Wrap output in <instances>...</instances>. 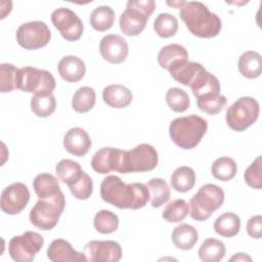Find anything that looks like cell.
<instances>
[{"label":"cell","mask_w":262,"mask_h":262,"mask_svg":"<svg viewBox=\"0 0 262 262\" xmlns=\"http://www.w3.org/2000/svg\"><path fill=\"white\" fill-rule=\"evenodd\" d=\"M63 146L71 155L83 157L91 147V139L83 128L74 127L69 129L64 134Z\"/></svg>","instance_id":"obj_18"},{"label":"cell","mask_w":262,"mask_h":262,"mask_svg":"<svg viewBox=\"0 0 262 262\" xmlns=\"http://www.w3.org/2000/svg\"><path fill=\"white\" fill-rule=\"evenodd\" d=\"M171 77L180 84L188 86L192 93L199 91L212 75L201 63L181 59L175 61L168 70Z\"/></svg>","instance_id":"obj_9"},{"label":"cell","mask_w":262,"mask_h":262,"mask_svg":"<svg viewBox=\"0 0 262 262\" xmlns=\"http://www.w3.org/2000/svg\"><path fill=\"white\" fill-rule=\"evenodd\" d=\"M64 207L62 191L50 198L39 199L30 212V221L41 230H51L57 225Z\"/></svg>","instance_id":"obj_4"},{"label":"cell","mask_w":262,"mask_h":262,"mask_svg":"<svg viewBox=\"0 0 262 262\" xmlns=\"http://www.w3.org/2000/svg\"><path fill=\"white\" fill-rule=\"evenodd\" d=\"M261 156L257 157L252 164L246 169L244 178L246 183L255 189H261L262 187V172H261Z\"/></svg>","instance_id":"obj_42"},{"label":"cell","mask_w":262,"mask_h":262,"mask_svg":"<svg viewBox=\"0 0 262 262\" xmlns=\"http://www.w3.org/2000/svg\"><path fill=\"white\" fill-rule=\"evenodd\" d=\"M208 130V123L196 115H189L174 119L169 126L172 141L183 149L195 147Z\"/></svg>","instance_id":"obj_3"},{"label":"cell","mask_w":262,"mask_h":262,"mask_svg":"<svg viewBox=\"0 0 262 262\" xmlns=\"http://www.w3.org/2000/svg\"><path fill=\"white\" fill-rule=\"evenodd\" d=\"M171 186L178 192H187L195 184V173L188 166H181L174 170L170 178Z\"/></svg>","instance_id":"obj_25"},{"label":"cell","mask_w":262,"mask_h":262,"mask_svg":"<svg viewBox=\"0 0 262 262\" xmlns=\"http://www.w3.org/2000/svg\"><path fill=\"white\" fill-rule=\"evenodd\" d=\"M102 99L111 107L124 108L131 103L133 95L131 90L126 86L121 84H112L104 87L102 91Z\"/></svg>","instance_id":"obj_21"},{"label":"cell","mask_w":262,"mask_h":262,"mask_svg":"<svg viewBox=\"0 0 262 262\" xmlns=\"http://www.w3.org/2000/svg\"><path fill=\"white\" fill-rule=\"evenodd\" d=\"M154 30L162 38H170L177 33L178 20L171 13H160L154 21Z\"/></svg>","instance_id":"obj_34"},{"label":"cell","mask_w":262,"mask_h":262,"mask_svg":"<svg viewBox=\"0 0 262 262\" xmlns=\"http://www.w3.org/2000/svg\"><path fill=\"white\" fill-rule=\"evenodd\" d=\"M84 254L90 262H118L122 248L115 241H91L86 244Z\"/></svg>","instance_id":"obj_14"},{"label":"cell","mask_w":262,"mask_h":262,"mask_svg":"<svg viewBox=\"0 0 262 262\" xmlns=\"http://www.w3.org/2000/svg\"><path fill=\"white\" fill-rule=\"evenodd\" d=\"M56 107V100L52 94L33 95L31 98V110L40 118H46L53 114Z\"/></svg>","instance_id":"obj_37"},{"label":"cell","mask_w":262,"mask_h":262,"mask_svg":"<svg viewBox=\"0 0 262 262\" xmlns=\"http://www.w3.org/2000/svg\"><path fill=\"white\" fill-rule=\"evenodd\" d=\"M189 212V206L183 199H176L170 202L164 209L162 217L170 223L182 221Z\"/></svg>","instance_id":"obj_35"},{"label":"cell","mask_w":262,"mask_h":262,"mask_svg":"<svg viewBox=\"0 0 262 262\" xmlns=\"http://www.w3.org/2000/svg\"><path fill=\"white\" fill-rule=\"evenodd\" d=\"M179 15L188 31L200 38L216 37L222 28L220 17L199 1H181Z\"/></svg>","instance_id":"obj_2"},{"label":"cell","mask_w":262,"mask_h":262,"mask_svg":"<svg viewBox=\"0 0 262 262\" xmlns=\"http://www.w3.org/2000/svg\"><path fill=\"white\" fill-rule=\"evenodd\" d=\"M18 69L12 63L3 62L0 64V91L11 92L16 89V75Z\"/></svg>","instance_id":"obj_40"},{"label":"cell","mask_w":262,"mask_h":262,"mask_svg":"<svg viewBox=\"0 0 262 262\" xmlns=\"http://www.w3.org/2000/svg\"><path fill=\"white\" fill-rule=\"evenodd\" d=\"M51 21L67 41H78L82 37L83 23L78 14L70 8L60 7L55 9L51 13Z\"/></svg>","instance_id":"obj_12"},{"label":"cell","mask_w":262,"mask_h":262,"mask_svg":"<svg viewBox=\"0 0 262 262\" xmlns=\"http://www.w3.org/2000/svg\"><path fill=\"white\" fill-rule=\"evenodd\" d=\"M230 261H252V258L245 253H237L230 258Z\"/></svg>","instance_id":"obj_45"},{"label":"cell","mask_w":262,"mask_h":262,"mask_svg":"<svg viewBox=\"0 0 262 262\" xmlns=\"http://www.w3.org/2000/svg\"><path fill=\"white\" fill-rule=\"evenodd\" d=\"M126 7L137 9L149 18L156 9V2L154 0H129Z\"/></svg>","instance_id":"obj_43"},{"label":"cell","mask_w":262,"mask_h":262,"mask_svg":"<svg viewBox=\"0 0 262 262\" xmlns=\"http://www.w3.org/2000/svg\"><path fill=\"white\" fill-rule=\"evenodd\" d=\"M47 258L52 262H86L84 253L74 250L72 245L62 238L52 241L47 249Z\"/></svg>","instance_id":"obj_17"},{"label":"cell","mask_w":262,"mask_h":262,"mask_svg":"<svg viewBox=\"0 0 262 262\" xmlns=\"http://www.w3.org/2000/svg\"><path fill=\"white\" fill-rule=\"evenodd\" d=\"M99 51L103 59L111 63H121L128 55V43L120 35H105L99 43Z\"/></svg>","instance_id":"obj_15"},{"label":"cell","mask_w":262,"mask_h":262,"mask_svg":"<svg viewBox=\"0 0 262 262\" xmlns=\"http://www.w3.org/2000/svg\"><path fill=\"white\" fill-rule=\"evenodd\" d=\"M95 91L93 88L88 86L80 87L73 96L72 107L75 112L84 114L92 110L95 104Z\"/></svg>","instance_id":"obj_31"},{"label":"cell","mask_w":262,"mask_h":262,"mask_svg":"<svg viewBox=\"0 0 262 262\" xmlns=\"http://www.w3.org/2000/svg\"><path fill=\"white\" fill-rule=\"evenodd\" d=\"M82 171L83 170L80 164L70 159H63L59 161L55 166L56 175L67 185L74 181L81 174Z\"/></svg>","instance_id":"obj_38"},{"label":"cell","mask_w":262,"mask_h":262,"mask_svg":"<svg viewBox=\"0 0 262 262\" xmlns=\"http://www.w3.org/2000/svg\"><path fill=\"white\" fill-rule=\"evenodd\" d=\"M259 103L251 96H242L228 106L225 115L228 127L242 132L252 126L259 117Z\"/></svg>","instance_id":"obj_8"},{"label":"cell","mask_w":262,"mask_h":262,"mask_svg":"<svg viewBox=\"0 0 262 262\" xmlns=\"http://www.w3.org/2000/svg\"><path fill=\"white\" fill-rule=\"evenodd\" d=\"M239 73L247 79H256L261 75V55L254 50L244 52L237 62Z\"/></svg>","instance_id":"obj_23"},{"label":"cell","mask_w":262,"mask_h":262,"mask_svg":"<svg viewBox=\"0 0 262 262\" xmlns=\"http://www.w3.org/2000/svg\"><path fill=\"white\" fill-rule=\"evenodd\" d=\"M44 245L43 236L35 231H25L13 236L8 244V253L16 262H31Z\"/></svg>","instance_id":"obj_10"},{"label":"cell","mask_w":262,"mask_h":262,"mask_svg":"<svg viewBox=\"0 0 262 262\" xmlns=\"http://www.w3.org/2000/svg\"><path fill=\"white\" fill-rule=\"evenodd\" d=\"M29 201L28 186L21 182H14L2 190L0 208L7 215H16L27 207Z\"/></svg>","instance_id":"obj_13"},{"label":"cell","mask_w":262,"mask_h":262,"mask_svg":"<svg viewBox=\"0 0 262 262\" xmlns=\"http://www.w3.org/2000/svg\"><path fill=\"white\" fill-rule=\"evenodd\" d=\"M225 246L217 238H207L199 249V257L203 262H219L225 256Z\"/></svg>","instance_id":"obj_28"},{"label":"cell","mask_w":262,"mask_h":262,"mask_svg":"<svg viewBox=\"0 0 262 262\" xmlns=\"http://www.w3.org/2000/svg\"><path fill=\"white\" fill-rule=\"evenodd\" d=\"M56 82L52 74L46 70L33 67L18 69L16 75V89L34 95H49L55 89Z\"/></svg>","instance_id":"obj_7"},{"label":"cell","mask_w":262,"mask_h":262,"mask_svg":"<svg viewBox=\"0 0 262 262\" xmlns=\"http://www.w3.org/2000/svg\"><path fill=\"white\" fill-rule=\"evenodd\" d=\"M159 162L157 149L147 143H141L130 150H123L119 173H139L154 170Z\"/></svg>","instance_id":"obj_6"},{"label":"cell","mask_w":262,"mask_h":262,"mask_svg":"<svg viewBox=\"0 0 262 262\" xmlns=\"http://www.w3.org/2000/svg\"><path fill=\"white\" fill-rule=\"evenodd\" d=\"M147 20L148 18L137 9L126 7L120 15L119 25L122 33L131 37L139 35L145 29Z\"/></svg>","instance_id":"obj_19"},{"label":"cell","mask_w":262,"mask_h":262,"mask_svg":"<svg viewBox=\"0 0 262 262\" xmlns=\"http://www.w3.org/2000/svg\"><path fill=\"white\" fill-rule=\"evenodd\" d=\"M171 239L174 246L180 250H190L199 239L198 230L186 223L177 225L171 234Z\"/></svg>","instance_id":"obj_22"},{"label":"cell","mask_w":262,"mask_h":262,"mask_svg":"<svg viewBox=\"0 0 262 262\" xmlns=\"http://www.w3.org/2000/svg\"><path fill=\"white\" fill-rule=\"evenodd\" d=\"M188 59V52L184 46L180 44H169L161 48L158 54V62L161 68L169 70V68L178 60Z\"/></svg>","instance_id":"obj_29"},{"label":"cell","mask_w":262,"mask_h":262,"mask_svg":"<svg viewBox=\"0 0 262 262\" xmlns=\"http://www.w3.org/2000/svg\"><path fill=\"white\" fill-rule=\"evenodd\" d=\"M115 11L112 7L102 5L96 7L90 14V25L98 32L110 30L115 23Z\"/></svg>","instance_id":"obj_30"},{"label":"cell","mask_w":262,"mask_h":262,"mask_svg":"<svg viewBox=\"0 0 262 262\" xmlns=\"http://www.w3.org/2000/svg\"><path fill=\"white\" fill-rule=\"evenodd\" d=\"M241 229V219L232 212H225L218 216L214 222V230L221 236H235Z\"/></svg>","instance_id":"obj_26"},{"label":"cell","mask_w":262,"mask_h":262,"mask_svg":"<svg viewBox=\"0 0 262 262\" xmlns=\"http://www.w3.org/2000/svg\"><path fill=\"white\" fill-rule=\"evenodd\" d=\"M236 171V163L229 157L218 158L217 160H215L211 167L212 175L220 181L231 180L235 176Z\"/></svg>","instance_id":"obj_32"},{"label":"cell","mask_w":262,"mask_h":262,"mask_svg":"<svg viewBox=\"0 0 262 262\" xmlns=\"http://www.w3.org/2000/svg\"><path fill=\"white\" fill-rule=\"evenodd\" d=\"M224 202V191L216 184L203 185L190 199V217L196 221L209 219Z\"/></svg>","instance_id":"obj_5"},{"label":"cell","mask_w":262,"mask_h":262,"mask_svg":"<svg viewBox=\"0 0 262 262\" xmlns=\"http://www.w3.org/2000/svg\"><path fill=\"white\" fill-rule=\"evenodd\" d=\"M247 232L253 238H261L262 236V216H252L247 222Z\"/></svg>","instance_id":"obj_44"},{"label":"cell","mask_w":262,"mask_h":262,"mask_svg":"<svg viewBox=\"0 0 262 262\" xmlns=\"http://www.w3.org/2000/svg\"><path fill=\"white\" fill-rule=\"evenodd\" d=\"M57 71L64 81L69 83H76L84 78L86 67L80 57L67 55L59 60Z\"/></svg>","instance_id":"obj_20"},{"label":"cell","mask_w":262,"mask_h":262,"mask_svg":"<svg viewBox=\"0 0 262 262\" xmlns=\"http://www.w3.org/2000/svg\"><path fill=\"white\" fill-rule=\"evenodd\" d=\"M93 225L99 233H113L119 227V218L110 210H100L94 216Z\"/></svg>","instance_id":"obj_33"},{"label":"cell","mask_w":262,"mask_h":262,"mask_svg":"<svg viewBox=\"0 0 262 262\" xmlns=\"http://www.w3.org/2000/svg\"><path fill=\"white\" fill-rule=\"evenodd\" d=\"M122 149L106 146L98 149L91 159L92 169L99 174L117 171L121 164Z\"/></svg>","instance_id":"obj_16"},{"label":"cell","mask_w":262,"mask_h":262,"mask_svg":"<svg viewBox=\"0 0 262 262\" xmlns=\"http://www.w3.org/2000/svg\"><path fill=\"white\" fill-rule=\"evenodd\" d=\"M101 199L119 209L138 210L149 201V191L140 182L125 183L117 175H108L100 184Z\"/></svg>","instance_id":"obj_1"},{"label":"cell","mask_w":262,"mask_h":262,"mask_svg":"<svg viewBox=\"0 0 262 262\" xmlns=\"http://www.w3.org/2000/svg\"><path fill=\"white\" fill-rule=\"evenodd\" d=\"M33 188L39 199L50 198L61 191L57 178L49 173L38 174L33 181Z\"/></svg>","instance_id":"obj_24"},{"label":"cell","mask_w":262,"mask_h":262,"mask_svg":"<svg viewBox=\"0 0 262 262\" xmlns=\"http://www.w3.org/2000/svg\"><path fill=\"white\" fill-rule=\"evenodd\" d=\"M149 191L150 205L154 208H160L170 199V187L162 178H152L145 184Z\"/></svg>","instance_id":"obj_27"},{"label":"cell","mask_w":262,"mask_h":262,"mask_svg":"<svg viewBox=\"0 0 262 262\" xmlns=\"http://www.w3.org/2000/svg\"><path fill=\"white\" fill-rule=\"evenodd\" d=\"M15 37L20 47L27 50H36L49 43L51 32L44 21L34 20L20 25Z\"/></svg>","instance_id":"obj_11"},{"label":"cell","mask_w":262,"mask_h":262,"mask_svg":"<svg viewBox=\"0 0 262 262\" xmlns=\"http://www.w3.org/2000/svg\"><path fill=\"white\" fill-rule=\"evenodd\" d=\"M166 102L170 110L176 113H183L189 106L188 94L178 87L170 88L166 93Z\"/></svg>","instance_id":"obj_39"},{"label":"cell","mask_w":262,"mask_h":262,"mask_svg":"<svg viewBox=\"0 0 262 262\" xmlns=\"http://www.w3.org/2000/svg\"><path fill=\"white\" fill-rule=\"evenodd\" d=\"M227 103V99L222 94H217L209 97H203L196 99L198 107L207 113L208 115H217L220 113Z\"/></svg>","instance_id":"obj_41"},{"label":"cell","mask_w":262,"mask_h":262,"mask_svg":"<svg viewBox=\"0 0 262 262\" xmlns=\"http://www.w3.org/2000/svg\"><path fill=\"white\" fill-rule=\"evenodd\" d=\"M71 193L78 200H87L93 192V182L91 177L84 171L69 185Z\"/></svg>","instance_id":"obj_36"}]
</instances>
